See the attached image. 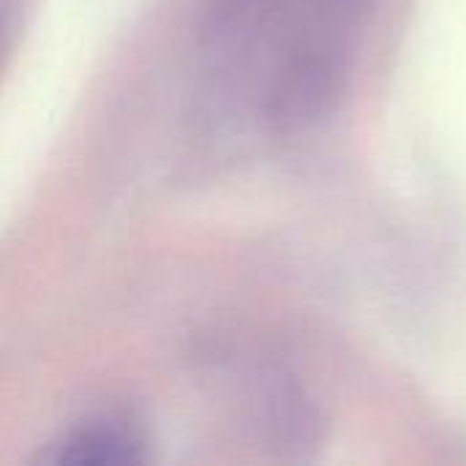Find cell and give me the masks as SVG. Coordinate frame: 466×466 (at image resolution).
Instances as JSON below:
<instances>
[{"instance_id":"6da1fadb","label":"cell","mask_w":466,"mask_h":466,"mask_svg":"<svg viewBox=\"0 0 466 466\" xmlns=\"http://www.w3.org/2000/svg\"><path fill=\"white\" fill-rule=\"evenodd\" d=\"M374 0H213L202 27L210 120L292 134L322 120L350 76V38Z\"/></svg>"},{"instance_id":"7a4b0ae2","label":"cell","mask_w":466,"mask_h":466,"mask_svg":"<svg viewBox=\"0 0 466 466\" xmlns=\"http://www.w3.org/2000/svg\"><path fill=\"white\" fill-rule=\"evenodd\" d=\"M145 459L139 431L117 418L87 420L63 434L46 453L49 464L60 466H126Z\"/></svg>"},{"instance_id":"3957f363","label":"cell","mask_w":466,"mask_h":466,"mask_svg":"<svg viewBox=\"0 0 466 466\" xmlns=\"http://www.w3.org/2000/svg\"><path fill=\"white\" fill-rule=\"evenodd\" d=\"M14 19H16V5L14 0H0V68L3 60L11 49V38H14Z\"/></svg>"}]
</instances>
